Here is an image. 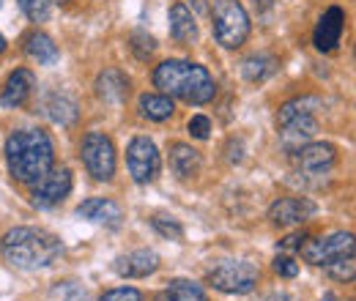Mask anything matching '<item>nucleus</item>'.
<instances>
[{
    "instance_id": "nucleus-29",
    "label": "nucleus",
    "mask_w": 356,
    "mask_h": 301,
    "mask_svg": "<svg viewBox=\"0 0 356 301\" xmlns=\"http://www.w3.org/2000/svg\"><path fill=\"white\" fill-rule=\"evenodd\" d=\"M132 49L140 60H148V58L154 55V49H156V42H154L151 36H145V33H134Z\"/></svg>"
},
{
    "instance_id": "nucleus-5",
    "label": "nucleus",
    "mask_w": 356,
    "mask_h": 301,
    "mask_svg": "<svg viewBox=\"0 0 356 301\" xmlns=\"http://www.w3.org/2000/svg\"><path fill=\"white\" fill-rule=\"evenodd\" d=\"M211 31L225 49H238L250 39V14L238 0H214L211 8Z\"/></svg>"
},
{
    "instance_id": "nucleus-10",
    "label": "nucleus",
    "mask_w": 356,
    "mask_h": 301,
    "mask_svg": "<svg viewBox=\"0 0 356 301\" xmlns=\"http://www.w3.org/2000/svg\"><path fill=\"white\" fill-rule=\"evenodd\" d=\"M72 192V172L66 168H58V170L44 172L36 184H33V192H31V203L36 209H55L58 203H63Z\"/></svg>"
},
{
    "instance_id": "nucleus-35",
    "label": "nucleus",
    "mask_w": 356,
    "mask_h": 301,
    "mask_svg": "<svg viewBox=\"0 0 356 301\" xmlns=\"http://www.w3.org/2000/svg\"><path fill=\"white\" fill-rule=\"evenodd\" d=\"M252 3H255V8H258V11H268V8L274 6V0H252Z\"/></svg>"
},
{
    "instance_id": "nucleus-23",
    "label": "nucleus",
    "mask_w": 356,
    "mask_h": 301,
    "mask_svg": "<svg viewBox=\"0 0 356 301\" xmlns=\"http://www.w3.org/2000/svg\"><path fill=\"white\" fill-rule=\"evenodd\" d=\"M44 110H47V115H49V121L58 124V127H72V124L77 121V104H74V99H69V96H63V93L49 96Z\"/></svg>"
},
{
    "instance_id": "nucleus-20",
    "label": "nucleus",
    "mask_w": 356,
    "mask_h": 301,
    "mask_svg": "<svg viewBox=\"0 0 356 301\" xmlns=\"http://www.w3.org/2000/svg\"><path fill=\"white\" fill-rule=\"evenodd\" d=\"M173 113H176V107H173V99L168 93H162V96L159 93H145L140 99V115L148 118V121L162 124V121L173 118Z\"/></svg>"
},
{
    "instance_id": "nucleus-4",
    "label": "nucleus",
    "mask_w": 356,
    "mask_h": 301,
    "mask_svg": "<svg viewBox=\"0 0 356 301\" xmlns=\"http://www.w3.org/2000/svg\"><path fill=\"white\" fill-rule=\"evenodd\" d=\"M318 110H321L318 96H299V99H291L288 104L280 107L277 129H280V140H282L288 154H293L296 148H302L307 140L315 137V131H318L315 113Z\"/></svg>"
},
{
    "instance_id": "nucleus-28",
    "label": "nucleus",
    "mask_w": 356,
    "mask_h": 301,
    "mask_svg": "<svg viewBox=\"0 0 356 301\" xmlns=\"http://www.w3.org/2000/svg\"><path fill=\"white\" fill-rule=\"evenodd\" d=\"M151 225H154V230H156L159 236H165V238H170V241H181V238H184V227L178 225L176 219H165V216H156Z\"/></svg>"
},
{
    "instance_id": "nucleus-36",
    "label": "nucleus",
    "mask_w": 356,
    "mask_h": 301,
    "mask_svg": "<svg viewBox=\"0 0 356 301\" xmlns=\"http://www.w3.org/2000/svg\"><path fill=\"white\" fill-rule=\"evenodd\" d=\"M0 52H6V39L0 36Z\"/></svg>"
},
{
    "instance_id": "nucleus-22",
    "label": "nucleus",
    "mask_w": 356,
    "mask_h": 301,
    "mask_svg": "<svg viewBox=\"0 0 356 301\" xmlns=\"http://www.w3.org/2000/svg\"><path fill=\"white\" fill-rule=\"evenodd\" d=\"M277 66H280V60H277L274 55L261 52V55H250V58L241 63V74H244V80H250V83H264V80H268V77L277 72Z\"/></svg>"
},
{
    "instance_id": "nucleus-32",
    "label": "nucleus",
    "mask_w": 356,
    "mask_h": 301,
    "mask_svg": "<svg viewBox=\"0 0 356 301\" xmlns=\"http://www.w3.org/2000/svg\"><path fill=\"white\" fill-rule=\"evenodd\" d=\"M209 131H211V121H209L206 115H195V118L189 121V134H192V137L206 140V137H209Z\"/></svg>"
},
{
    "instance_id": "nucleus-2",
    "label": "nucleus",
    "mask_w": 356,
    "mask_h": 301,
    "mask_svg": "<svg viewBox=\"0 0 356 301\" xmlns=\"http://www.w3.org/2000/svg\"><path fill=\"white\" fill-rule=\"evenodd\" d=\"M0 250H3L6 263H11L14 268L39 271L60 258L63 244L55 233L42 230V227H14L3 236Z\"/></svg>"
},
{
    "instance_id": "nucleus-17",
    "label": "nucleus",
    "mask_w": 356,
    "mask_h": 301,
    "mask_svg": "<svg viewBox=\"0 0 356 301\" xmlns=\"http://www.w3.org/2000/svg\"><path fill=\"white\" fill-rule=\"evenodd\" d=\"M96 93H99V99L118 104V101H124L127 93H129V77H127L124 72H118V69H104V72L96 77Z\"/></svg>"
},
{
    "instance_id": "nucleus-8",
    "label": "nucleus",
    "mask_w": 356,
    "mask_h": 301,
    "mask_svg": "<svg viewBox=\"0 0 356 301\" xmlns=\"http://www.w3.org/2000/svg\"><path fill=\"white\" fill-rule=\"evenodd\" d=\"M302 258L312 266H329L332 260L354 255V233H332L326 238H315L307 244H302Z\"/></svg>"
},
{
    "instance_id": "nucleus-18",
    "label": "nucleus",
    "mask_w": 356,
    "mask_h": 301,
    "mask_svg": "<svg viewBox=\"0 0 356 301\" xmlns=\"http://www.w3.org/2000/svg\"><path fill=\"white\" fill-rule=\"evenodd\" d=\"M170 170L181 181L195 178L200 172V154L186 143H173L170 145Z\"/></svg>"
},
{
    "instance_id": "nucleus-14",
    "label": "nucleus",
    "mask_w": 356,
    "mask_h": 301,
    "mask_svg": "<svg viewBox=\"0 0 356 301\" xmlns=\"http://www.w3.org/2000/svg\"><path fill=\"white\" fill-rule=\"evenodd\" d=\"M343 31H346V11L340 8V6H332V8H326L323 11V17H321V22H318V28H315V47L321 49V52H332L340 39H343Z\"/></svg>"
},
{
    "instance_id": "nucleus-19",
    "label": "nucleus",
    "mask_w": 356,
    "mask_h": 301,
    "mask_svg": "<svg viewBox=\"0 0 356 301\" xmlns=\"http://www.w3.org/2000/svg\"><path fill=\"white\" fill-rule=\"evenodd\" d=\"M170 36H173L178 44H184V47L197 42V22H195L192 11H189L184 3L170 6Z\"/></svg>"
},
{
    "instance_id": "nucleus-12",
    "label": "nucleus",
    "mask_w": 356,
    "mask_h": 301,
    "mask_svg": "<svg viewBox=\"0 0 356 301\" xmlns=\"http://www.w3.org/2000/svg\"><path fill=\"white\" fill-rule=\"evenodd\" d=\"M318 214V206L307 197H280L271 203L268 219L280 227H291V225H302Z\"/></svg>"
},
{
    "instance_id": "nucleus-27",
    "label": "nucleus",
    "mask_w": 356,
    "mask_h": 301,
    "mask_svg": "<svg viewBox=\"0 0 356 301\" xmlns=\"http://www.w3.org/2000/svg\"><path fill=\"white\" fill-rule=\"evenodd\" d=\"M19 8L31 22H47L52 14V0H19Z\"/></svg>"
},
{
    "instance_id": "nucleus-24",
    "label": "nucleus",
    "mask_w": 356,
    "mask_h": 301,
    "mask_svg": "<svg viewBox=\"0 0 356 301\" xmlns=\"http://www.w3.org/2000/svg\"><path fill=\"white\" fill-rule=\"evenodd\" d=\"M25 52H28L36 63H42V66H52V63L58 60V47H55V42H52L47 33H39V31L25 39Z\"/></svg>"
},
{
    "instance_id": "nucleus-21",
    "label": "nucleus",
    "mask_w": 356,
    "mask_h": 301,
    "mask_svg": "<svg viewBox=\"0 0 356 301\" xmlns=\"http://www.w3.org/2000/svg\"><path fill=\"white\" fill-rule=\"evenodd\" d=\"M156 301H209V293L203 291V285H197L192 279H173L156 296Z\"/></svg>"
},
{
    "instance_id": "nucleus-7",
    "label": "nucleus",
    "mask_w": 356,
    "mask_h": 301,
    "mask_svg": "<svg viewBox=\"0 0 356 301\" xmlns=\"http://www.w3.org/2000/svg\"><path fill=\"white\" fill-rule=\"evenodd\" d=\"M80 156L88 175L96 181H110L115 175V145L104 131H88L80 145Z\"/></svg>"
},
{
    "instance_id": "nucleus-31",
    "label": "nucleus",
    "mask_w": 356,
    "mask_h": 301,
    "mask_svg": "<svg viewBox=\"0 0 356 301\" xmlns=\"http://www.w3.org/2000/svg\"><path fill=\"white\" fill-rule=\"evenodd\" d=\"M274 271H277L280 277H285V279H293V277L299 274V266H296V260L293 258L280 255V258H274Z\"/></svg>"
},
{
    "instance_id": "nucleus-34",
    "label": "nucleus",
    "mask_w": 356,
    "mask_h": 301,
    "mask_svg": "<svg viewBox=\"0 0 356 301\" xmlns=\"http://www.w3.org/2000/svg\"><path fill=\"white\" fill-rule=\"evenodd\" d=\"M258 301H299V296H293L288 291H280V293H266V296H261Z\"/></svg>"
},
{
    "instance_id": "nucleus-37",
    "label": "nucleus",
    "mask_w": 356,
    "mask_h": 301,
    "mask_svg": "<svg viewBox=\"0 0 356 301\" xmlns=\"http://www.w3.org/2000/svg\"><path fill=\"white\" fill-rule=\"evenodd\" d=\"M0 3H3V0H0Z\"/></svg>"
},
{
    "instance_id": "nucleus-30",
    "label": "nucleus",
    "mask_w": 356,
    "mask_h": 301,
    "mask_svg": "<svg viewBox=\"0 0 356 301\" xmlns=\"http://www.w3.org/2000/svg\"><path fill=\"white\" fill-rule=\"evenodd\" d=\"M99 301H143V293L134 291V288H115V291L102 293Z\"/></svg>"
},
{
    "instance_id": "nucleus-26",
    "label": "nucleus",
    "mask_w": 356,
    "mask_h": 301,
    "mask_svg": "<svg viewBox=\"0 0 356 301\" xmlns=\"http://www.w3.org/2000/svg\"><path fill=\"white\" fill-rule=\"evenodd\" d=\"M326 268V274L332 277V279H337V282H351L356 274V263H354V255H346V258H337L332 260L329 266H323Z\"/></svg>"
},
{
    "instance_id": "nucleus-16",
    "label": "nucleus",
    "mask_w": 356,
    "mask_h": 301,
    "mask_svg": "<svg viewBox=\"0 0 356 301\" xmlns=\"http://www.w3.org/2000/svg\"><path fill=\"white\" fill-rule=\"evenodd\" d=\"M33 93V74L28 69H17L8 74L6 86L0 90V104L3 107H22Z\"/></svg>"
},
{
    "instance_id": "nucleus-3",
    "label": "nucleus",
    "mask_w": 356,
    "mask_h": 301,
    "mask_svg": "<svg viewBox=\"0 0 356 301\" xmlns=\"http://www.w3.org/2000/svg\"><path fill=\"white\" fill-rule=\"evenodd\" d=\"M154 86L162 93L178 96L189 104H209L217 93V83L206 66L192 60H165L154 72Z\"/></svg>"
},
{
    "instance_id": "nucleus-9",
    "label": "nucleus",
    "mask_w": 356,
    "mask_h": 301,
    "mask_svg": "<svg viewBox=\"0 0 356 301\" xmlns=\"http://www.w3.org/2000/svg\"><path fill=\"white\" fill-rule=\"evenodd\" d=\"M159 151L148 137H134L127 148V168L134 184H151L159 175Z\"/></svg>"
},
{
    "instance_id": "nucleus-11",
    "label": "nucleus",
    "mask_w": 356,
    "mask_h": 301,
    "mask_svg": "<svg viewBox=\"0 0 356 301\" xmlns=\"http://www.w3.org/2000/svg\"><path fill=\"white\" fill-rule=\"evenodd\" d=\"M291 156L302 175H323L337 162V148L332 143H305Z\"/></svg>"
},
{
    "instance_id": "nucleus-33",
    "label": "nucleus",
    "mask_w": 356,
    "mask_h": 301,
    "mask_svg": "<svg viewBox=\"0 0 356 301\" xmlns=\"http://www.w3.org/2000/svg\"><path fill=\"white\" fill-rule=\"evenodd\" d=\"M305 241H307V236H288L285 241H280V250H302Z\"/></svg>"
},
{
    "instance_id": "nucleus-6",
    "label": "nucleus",
    "mask_w": 356,
    "mask_h": 301,
    "mask_svg": "<svg viewBox=\"0 0 356 301\" xmlns=\"http://www.w3.org/2000/svg\"><path fill=\"white\" fill-rule=\"evenodd\" d=\"M261 271L250 260H222L209 271V285L227 296H247L255 291Z\"/></svg>"
},
{
    "instance_id": "nucleus-25",
    "label": "nucleus",
    "mask_w": 356,
    "mask_h": 301,
    "mask_svg": "<svg viewBox=\"0 0 356 301\" xmlns=\"http://www.w3.org/2000/svg\"><path fill=\"white\" fill-rule=\"evenodd\" d=\"M49 301H93L88 288H83L80 282H58L49 288Z\"/></svg>"
},
{
    "instance_id": "nucleus-1",
    "label": "nucleus",
    "mask_w": 356,
    "mask_h": 301,
    "mask_svg": "<svg viewBox=\"0 0 356 301\" xmlns=\"http://www.w3.org/2000/svg\"><path fill=\"white\" fill-rule=\"evenodd\" d=\"M8 172L19 184H36L44 172L52 170L55 145L52 137L42 129H19L6 140Z\"/></svg>"
},
{
    "instance_id": "nucleus-15",
    "label": "nucleus",
    "mask_w": 356,
    "mask_h": 301,
    "mask_svg": "<svg viewBox=\"0 0 356 301\" xmlns=\"http://www.w3.org/2000/svg\"><path fill=\"white\" fill-rule=\"evenodd\" d=\"M77 216L86 219V222H93V225H104L110 230L121 227V222H124L121 206L113 203V200H107V197H90L86 203H80L77 206Z\"/></svg>"
},
{
    "instance_id": "nucleus-13",
    "label": "nucleus",
    "mask_w": 356,
    "mask_h": 301,
    "mask_svg": "<svg viewBox=\"0 0 356 301\" xmlns=\"http://www.w3.org/2000/svg\"><path fill=\"white\" fill-rule=\"evenodd\" d=\"M159 268V255L154 250H134L113 260V271L124 279H143Z\"/></svg>"
}]
</instances>
